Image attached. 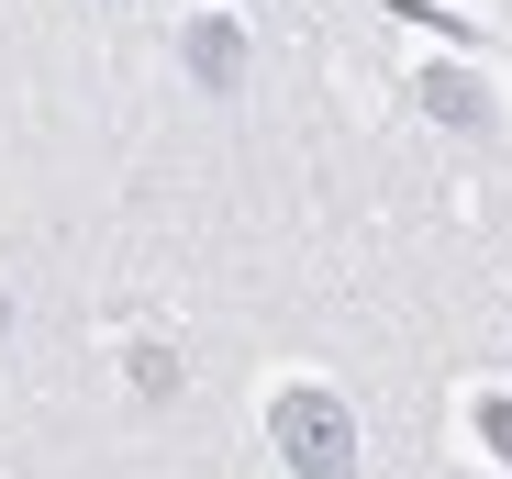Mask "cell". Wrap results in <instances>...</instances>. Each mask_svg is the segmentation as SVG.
I'll return each instance as SVG.
<instances>
[{
    "label": "cell",
    "instance_id": "1",
    "mask_svg": "<svg viewBox=\"0 0 512 479\" xmlns=\"http://www.w3.org/2000/svg\"><path fill=\"white\" fill-rule=\"evenodd\" d=\"M268 446H279L290 479H346V468H357V424H346V402H334L323 379L268 390Z\"/></svg>",
    "mask_w": 512,
    "mask_h": 479
},
{
    "label": "cell",
    "instance_id": "2",
    "mask_svg": "<svg viewBox=\"0 0 512 479\" xmlns=\"http://www.w3.org/2000/svg\"><path fill=\"white\" fill-rule=\"evenodd\" d=\"M179 67L201 78L212 101H234V90H245V23H234V12H190V23H179Z\"/></svg>",
    "mask_w": 512,
    "mask_h": 479
},
{
    "label": "cell",
    "instance_id": "3",
    "mask_svg": "<svg viewBox=\"0 0 512 479\" xmlns=\"http://www.w3.org/2000/svg\"><path fill=\"white\" fill-rule=\"evenodd\" d=\"M423 112L435 123H490V78L479 67H423Z\"/></svg>",
    "mask_w": 512,
    "mask_h": 479
},
{
    "label": "cell",
    "instance_id": "4",
    "mask_svg": "<svg viewBox=\"0 0 512 479\" xmlns=\"http://www.w3.org/2000/svg\"><path fill=\"white\" fill-rule=\"evenodd\" d=\"M123 368H134L145 402H167V390H179V357H167V346H123Z\"/></svg>",
    "mask_w": 512,
    "mask_h": 479
},
{
    "label": "cell",
    "instance_id": "5",
    "mask_svg": "<svg viewBox=\"0 0 512 479\" xmlns=\"http://www.w3.org/2000/svg\"><path fill=\"white\" fill-rule=\"evenodd\" d=\"M468 435H479V446L512 468V402H468Z\"/></svg>",
    "mask_w": 512,
    "mask_h": 479
},
{
    "label": "cell",
    "instance_id": "6",
    "mask_svg": "<svg viewBox=\"0 0 512 479\" xmlns=\"http://www.w3.org/2000/svg\"><path fill=\"white\" fill-rule=\"evenodd\" d=\"M0 324H12V301H0Z\"/></svg>",
    "mask_w": 512,
    "mask_h": 479
}]
</instances>
